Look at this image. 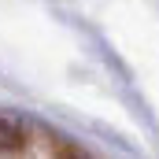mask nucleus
Masks as SVG:
<instances>
[{
    "instance_id": "f257e3e1",
    "label": "nucleus",
    "mask_w": 159,
    "mask_h": 159,
    "mask_svg": "<svg viewBox=\"0 0 159 159\" xmlns=\"http://www.w3.org/2000/svg\"><path fill=\"white\" fill-rule=\"evenodd\" d=\"M22 144V126L0 115V152H15Z\"/></svg>"
},
{
    "instance_id": "f03ea898",
    "label": "nucleus",
    "mask_w": 159,
    "mask_h": 159,
    "mask_svg": "<svg viewBox=\"0 0 159 159\" xmlns=\"http://www.w3.org/2000/svg\"><path fill=\"white\" fill-rule=\"evenodd\" d=\"M59 159H93V156H85V152L74 148V144H63V148H59Z\"/></svg>"
}]
</instances>
